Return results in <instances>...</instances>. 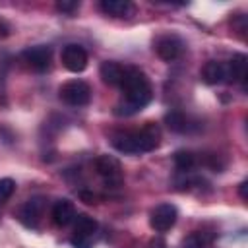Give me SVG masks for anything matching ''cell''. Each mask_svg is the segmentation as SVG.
<instances>
[{
	"label": "cell",
	"instance_id": "cell-1",
	"mask_svg": "<svg viewBox=\"0 0 248 248\" xmlns=\"http://www.w3.org/2000/svg\"><path fill=\"white\" fill-rule=\"evenodd\" d=\"M120 89L126 97V103L116 107V114H134V112L141 110L143 107H147L153 99V89H151L149 78L136 66L126 68L124 81H122Z\"/></svg>",
	"mask_w": 248,
	"mask_h": 248
},
{
	"label": "cell",
	"instance_id": "cell-2",
	"mask_svg": "<svg viewBox=\"0 0 248 248\" xmlns=\"http://www.w3.org/2000/svg\"><path fill=\"white\" fill-rule=\"evenodd\" d=\"M58 97L70 107H85L91 101V87L83 79H70L60 85Z\"/></svg>",
	"mask_w": 248,
	"mask_h": 248
},
{
	"label": "cell",
	"instance_id": "cell-3",
	"mask_svg": "<svg viewBox=\"0 0 248 248\" xmlns=\"http://www.w3.org/2000/svg\"><path fill=\"white\" fill-rule=\"evenodd\" d=\"M97 221L85 213H79L74 217V236H72V246L76 248H91L93 246V236L97 234Z\"/></svg>",
	"mask_w": 248,
	"mask_h": 248
},
{
	"label": "cell",
	"instance_id": "cell-4",
	"mask_svg": "<svg viewBox=\"0 0 248 248\" xmlns=\"http://www.w3.org/2000/svg\"><path fill=\"white\" fill-rule=\"evenodd\" d=\"M46 209V200L43 196H35L31 200H27L21 209H19V221L27 227V229H39L41 219L45 215Z\"/></svg>",
	"mask_w": 248,
	"mask_h": 248
},
{
	"label": "cell",
	"instance_id": "cell-5",
	"mask_svg": "<svg viewBox=\"0 0 248 248\" xmlns=\"http://www.w3.org/2000/svg\"><path fill=\"white\" fill-rule=\"evenodd\" d=\"M21 58L23 62L35 70V72H46L50 68V58H52V50L50 46L46 45H35V46H29L21 52Z\"/></svg>",
	"mask_w": 248,
	"mask_h": 248
},
{
	"label": "cell",
	"instance_id": "cell-6",
	"mask_svg": "<svg viewBox=\"0 0 248 248\" xmlns=\"http://www.w3.org/2000/svg\"><path fill=\"white\" fill-rule=\"evenodd\" d=\"M95 169H97L99 176L107 184L118 186L122 182V167H120V161L116 157H112V155H101V157H97Z\"/></svg>",
	"mask_w": 248,
	"mask_h": 248
},
{
	"label": "cell",
	"instance_id": "cell-7",
	"mask_svg": "<svg viewBox=\"0 0 248 248\" xmlns=\"http://www.w3.org/2000/svg\"><path fill=\"white\" fill-rule=\"evenodd\" d=\"M176 217H178V211H176V207L172 203H159L149 215V225H151L153 231L165 232L170 227H174Z\"/></svg>",
	"mask_w": 248,
	"mask_h": 248
},
{
	"label": "cell",
	"instance_id": "cell-8",
	"mask_svg": "<svg viewBox=\"0 0 248 248\" xmlns=\"http://www.w3.org/2000/svg\"><path fill=\"white\" fill-rule=\"evenodd\" d=\"M60 60L64 64V68L68 72H74V74H79L87 68V52L81 45H66L62 48V54H60Z\"/></svg>",
	"mask_w": 248,
	"mask_h": 248
},
{
	"label": "cell",
	"instance_id": "cell-9",
	"mask_svg": "<svg viewBox=\"0 0 248 248\" xmlns=\"http://www.w3.org/2000/svg\"><path fill=\"white\" fill-rule=\"evenodd\" d=\"M184 50V43L180 37L176 35H163L155 41V52L159 54L161 60L165 62H172L176 60Z\"/></svg>",
	"mask_w": 248,
	"mask_h": 248
},
{
	"label": "cell",
	"instance_id": "cell-10",
	"mask_svg": "<svg viewBox=\"0 0 248 248\" xmlns=\"http://www.w3.org/2000/svg\"><path fill=\"white\" fill-rule=\"evenodd\" d=\"M138 134V145H140V153H147L159 147L161 143V128L155 122H145L140 130H136Z\"/></svg>",
	"mask_w": 248,
	"mask_h": 248
},
{
	"label": "cell",
	"instance_id": "cell-11",
	"mask_svg": "<svg viewBox=\"0 0 248 248\" xmlns=\"http://www.w3.org/2000/svg\"><path fill=\"white\" fill-rule=\"evenodd\" d=\"M110 143L116 151L126 153V155H136L140 153V145H138V134L136 130H122V132H114L110 138Z\"/></svg>",
	"mask_w": 248,
	"mask_h": 248
},
{
	"label": "cell",
	"instance_id": "cell-12",
	"mask_svg": "<svg viewBox=\"0 0 248 248\" xmlns=\"http://www.w3.org/2000/svg\"><path fill=\"white\" fill-rule=\"evenodd\" d=\"M227 68V81H234V83H244L248 78V58L246 54L238 52L234 54L229 64H225Z\"/></svg>",
	"mask_w": 248,
	"mask_h": 248
},
{
	"label": "cell",
	"instance_id": "cell-13",
	"mask_svg": "<svg viewBox=\"0 0 248 248\" xmlns=\"http://www.w3.org/2000/svg\"><path fill=\"white\" fill-rule=\"evenodd\" d=\"M124 72H126V68L120 66L118 62H112V60L103 62L101 68H99L101 79H103L107 85H110V87H120V85H122V81H124Z\"/></svg>",
	"mask_w": 248,
	"mask_h": 248
},
{
	"label": "cell",
	"instance_id": "cell-14",
	"mask_svg": "<svg viewBox=\"0 0 248 248\" xmlns=\"http://www.w3.org/2000/svg\"><path fill=\"white\" fill-rule=\"evenodd\" d=\"M76 217V207L70 200H58L52 205V221L56 227H68Z\"/></svg>",
	"mask_w": 248,
	"mask_h": 248
},
{
	"label": "cell",
	"instance_id": "cell-15",
	"mask_svg": "<svg viewBox=\"0 0 248 248\" xmlns=\"http://www.w3.org/2000/svg\"><path fill=\"white\" fill-rule=\"evenodd\" d=\"M99 8L112 17H128L134 14V4L130 0H101Z\"/></svg>",
	"mask_w": 248,
	"mask_h": 248
},
{
	"label": "cell",
	"instance_id": "cell-16",
	"mask_svg": "<svg viewBox=\"0 0 248 248\" xmlns=\"http://www.w3.org/2000/svg\"><path fill=\"white\" fill-rule=\"evenodd\" d=\"M202 78H203V81L209 83V85L223 83V81H227V68H225L223 62L209 60V62H205V66L202 68Z\"/></svg>",
	"mask_w": 248,
	"mask_h": 248
},
{
	"label": "cell",
	"instance_id": "cell-17",
	"mask_svg": "<svg viewBox=\"0 0 248 248\" xmlns=\"http://www.w3.org/2000/svg\"><path fill=\"white\" fill-rule=\"evenodd\" d=\"M165 122H167V126H169L172 132H176V134L190 132V118H188L184 112H180V110H170V112H167V114H165Z\"/></svg>",
	"mask_w": 248,
	"mask_h": 248
},
{
	"label": "cell",
	"instance_id": "cell-18",
	"mask_svg": "<svg viewBox=\"0 0 248 248\" xmlns=\"http://www.w3.org/2000/svg\"><path fill=\"white\" fill-rule=\"evenodd\" d=\"M172 161H174V167L180 170V172H188L194 169L196 165V155L192 151H186V149H180L172 155Z\"/></svg>",
	"mask_w": 248,
	"mask_h": 248
},
{
	"label": "cell",
	"instance_id": "cell-19",
	"mask_svg": "<svg viewBox=\"0 0 248 248\" xmlns=\"http://www.w3.org/2000/svg\"><path fill=\"white\" fill-rule=\"evenodd\" d=\"M16 192V182L12 178H0V203L8 202Z\"/></svg>",
	"mask_w": 248,
	"mask_h": 248
},
{
	"label": "cell",
	"instance_id": "cell-20",
	"mask_svg": "<svg viewBox=\"0 0 248 248\" xmlns=\"http://www.w3.org/2000/svg\"><path fill=\"white\" fill-rule=\"evenodd\" d=\"M203 246H205L203 232H190L182 240V248H203Z\"/></svg>",
	"mask_w": 248,
	"mask_h": 248
},
{
	"label": "cell",
	"instance_id": "cell-21",
	"mask_svg": "<svg viewBox=\"0 0 248 248\" xmlns=\"http://www.w3.org/2000/svg\"><path fill=\"white\" fill-rule=\"evenodd\" d=\"M56 10L66 14V16H72L74 12L79 10V2H76V0H58L56 2Z\"/></svg>",
	"mask_w": 248,
	"mask_h": 248
},
{
	"label": "cell",
	"instance_id": "cell-22",
	"mask_svg": "<svg viewBox=\"0 0 248 248\" xmlns=\"http://www.w3.org/2000/svg\"><path fill=\"white\" fill-rule=\"evenodd\" d=\"M147 248H167V244H165V240H163L161 236H153V238L149 240Z\"/></svg>",
	"mask_w": 248,
	"mask_h": 248
},
{
	"label": "cell",
	"instance_id": "cell-23",
	"mask_svg": "<svg viewBox=\"0 0 248 248\" xmlns=\"http://www.w3.org/2000/svg\"><path fill=\"white\" fill-rule=\"evenodd\" d=\"M238 194H240V198L246 202L248 200V180H242L240 182V186H238Z\"/></svg>",
	"mask_w": 248,
	"mask_h": 248
},
{
	"label": "cell",
	"instance_id": "cell-24",
	"mask_svg": "<svg viewBox=\"0 0 248 248\" xmlns=\"http://www.w3.org/2000/svg\"><path fill=\"white\" fill-rule=\"evenodd\" d=\"M0 25H2V21H0Z\"/></svg>",
	"mask_w": 248,
	"mask_h": 248
}]
</instances>
